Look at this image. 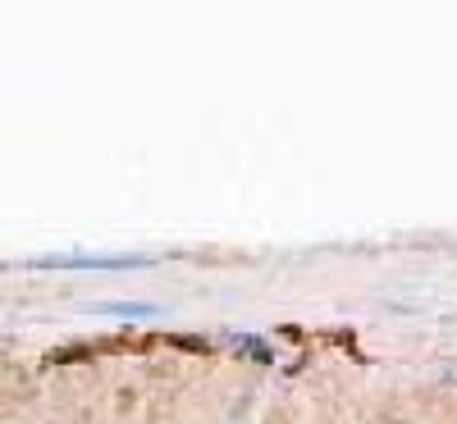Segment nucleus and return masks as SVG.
Wrapping results in <instances>:
<instances>
[{"label": "nucleus", "instance_id": "nucleus-3", "mask_svg": "<svg viewBox=\"0 0 457 424\" xmlns=\"http://www.w3.org/2000/svg\"><path fill=\"white\" fill-rule=\"evenodd\" d=\"M224 342L234 347L238 356H247L252 365H275V347L265 342L261 333H224Z\"/></svg>", "mask_w": 457, "mask_h": 424}, {"label": "nucleus", "instance_id": "nucleus-1", "mask_svg": "<svg viewBox=\"0 0 457 424\" xmlns=\"http://www.w3.org/2000/svg\"><path fill=\"white\" fill-rule=\"evenodd\" d=\"M142 256H46L32 260V269H142Z\"/></svg>", "mask_w": 457, "mask_h": 424}, {"label": "nucleus", "instance_id": "nucleus-2", "mask_svg": "<svg viewBox=\"0 0 457 424\" xmlns=\"http://www.w3.org/2000/svg\"><path fill=\"white\" fill-rule=\"evenodd\" d=\"M87 311L92 315H114V320H156V315H165L161 306H151V301H92Z\"/></svg>", "mask_w": 457, "mask_h": 424}]
</instances>
